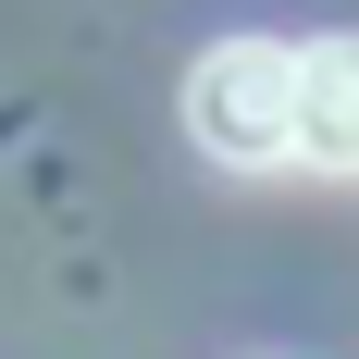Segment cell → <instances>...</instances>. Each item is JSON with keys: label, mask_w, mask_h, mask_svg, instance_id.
I'll return each instance as SVG.
<instances>
[{"label": "cell", "mask_w": 359, "mask_h": 359, "mask_svg": "<svg viewBox=\"0 0 359 359\" xmlns=\"http://www.w3.org/2000/svg\"><path fill=\"white\" fill-rule=\"evenodd\" d=\"M285 161L359 174V37H285Z\"/></svg>", "instance_id": "obj_2"}, {"label": "cell", "mask_w": 359, "mask_h": 359, "mask_svg": "<svg viewBox=\"0 0 359 359\" xmlns=\"http://www.w3.org/2000/svg\"><path fill=\"white\" fill-rule=\"evenodd\" d=\"M186 137L223 174H285V37H223L186 74Z\"/></svg>", "instance_id": "obj_1"}]
</instances>
